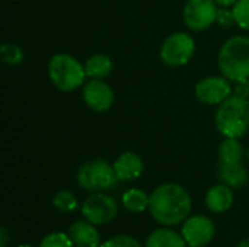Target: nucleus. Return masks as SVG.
<instances>
[{
	"label": "nucleus",
	"instance_id": "12",
	"mask_svg": "<svg viewBox=\"0 0 249 247\" xmlns=\"http://www.w3.org/2000/svg\"><path fill=\"white\" fill-rule=\"evenodd\" d=\"M112 166L120 181H136L142 176L144 170L143 159L133 151L121 153L112 163Z\"/></svg>",
	"mask_w": 249,
	"mask_h": 247
},
{
	"label": "nucleus",
	"instance_id": "4",
	"mask_svg": "<svg viewBox=\"0 0 249 247\" xmlns=\"http://www.w3.org/2000/svg\"><path fill=\"white\" fill-rule=\"evenodd\" d=\"M47 73L54 87L60 92H74L83 87L88 79L85 64L67 52L54 54L48 61Z\"/></svg>",
	"mask_w": 249,
	"mask_h": 247
},
{
	"label": "nucleus",
	"instance_id": "21",
	"mask_svg": "<svg viewBox=\"0 0 249 247\" xmlns=\"http://www.w3.org/2000/svg\"><path fill=\"white\" fill-rule=\"evenodd\" d=\"M1 61L7 66H19L25 61V52L20 45L15 42H6L0 48Z\"/></svg>",
	"mask_w": 249,
	"mask_h": 247
},
{
	"label": "nucleus",
	"instance_id": "19",
	"mask_svg": "<svg viewBox=\"0 0 249 247\" xmlns=\"http://www.w3.org/2000/svg\"><path fill=\"white\" fill-rule=\"evenodd\" d=\"M149 202H150V195H147L142 189L133 188L124 192L123 195V205L125 210L131 213H143L144 210L149 208Z\"/></svg>",
	"mask_w": 249,
	"mask_h": 247
},
{
	"label": "nucleus",
	"instance_id": "8",
	"mask_svg": "<svg viewBox=\"0 0 249 247\" xmlns=\"http://www.w3.org/2000/svg\"><path fill=\"white\" fill-rule=\"evenodd\" d=\"M82 215L95 226H105L118 215L117 201L105 192H93L83 201Z\"/></svg>",
	"mask_w": 249,
	"mask_h": 247
},
{
	"label": "nucleus",
	"instance_id": "14",
	"mask_svg": "<svg viewBox=\"0 0 249 247\" xmlns=\"http://www.w3.org/2000/svg\"><path fill=\"white\" fill-rule=\"evenodd\" d=\"M233 201H235L233 191L231 186L225 183L214 185L206 194V207L212 213H216V214L231 210V207L233 205Z\"/></svg>",
	"mask_w": 249,
	"mask_h": 247
},
{
	"label": "nucleus",
	"instance_id": "13",
	"mask_svg": "<svg viewBox=\"0 0 249 247\" xmlns=\"http://www.w3.org/2000/svg\"><path fill=\"white\" fill-rule=\"evenodd\" d=\"M95 227L96 226L88 220H79V221H74L69 227L67 234L71 239L74 246L99 247L101 246V236Z\"/></svg>",
	"mask_w": 249,
	"mask_h": 247
},
{
	"label": "nucleus",
	"instance_id": "7",
	"mask_svg": "<svg viewBox=\"0 0 249 247\" xmlns=\"http://www.w3.org/2000/svg\"><path fill=\"white\" fill-rule=\"evenodd\" d=\"M217 12L219 6L214 0H187L182 9V19L190 31L203 32L216 23Z\"/></svg>",
	"mask_w": 249,
	"mask_h": 247
},
{
	"label": "nucleus",
	"instance_id": "24",
	"mask_svg": "<svg viewBox=\"0 0 249 247\" xmlns=\"http://www.w3.org/2000/svg\"><path fill=\"white\" fill-rule=\"evenodd\" d=\"M99 247H142V245L137 239H134L128 234H118V236L108 239Z\"/></svg>",
	"mask_w": 249,
	"mask_h": 247
},
{
	"label": "nucleus",
	"instance_id": "3",
	"mask_svg": "<svg viewBox=\"0 0 249 247\" xmlns=\"http://www.w3.org/2000/svg\"><path fill=\"white\" fill-rule=\"evenodd\" d=\"M214 125L219 134L241 138L249 130V99L232 95L222 102L214 114Z\"/></svg>",
	"mask_w": 249,
	"mask_h": 247
},
{
	"label": "nucleus",
	"instance_id": "31",
	"mask_svg": "<svg viewBox=\"0 0 249 247\" xmlns=\"http://www.w3.org/2000/svg\"><path fill=\"white\" fill-rule=\"evenodd\" d=\"M18 247H32L31 245H20V246H18Z\"/></svg>",
	"mask_w": 249,
	"mask_h": 247
},
{
	"label": "nucleus",
	"instance_id": "22",
	"mask_svg": "<svg viewBox=\"0 0 249 247\" xmlns=\"http://www.w3.org/2000/svg\"><path fill=\"white\" fill-rule=\"evenodd\" d=\"M232 13L235 23L241 29L249 31V0H238L232 6Z\"/></svg>",
	"mask_w": 249,
	"mask_h": 247
},
{
	"label": "nucleus",
	"instance_id": "16",
	"mask_svg": "<svg viewBox=\"0 0 249 247\" xmlns=\"http://www.w3.org/2000/svg\"><path fill=\"white\" fill-rule=\"evenodd\" d=\"M83 64H85L88 79L104 80L111 74V71L114 68V63H112L111 57H108L107 54H93Z\"/></svg>",
	"mask_w": 249,
	"mask_h": 247
},
{
	"label": "nucleus",
	"instance_id": "5",
	"mask_svg": "<svg viewBox=\"0 0 249 247\" xmlns=\"http://www.w3.org/2000/svg\"><path fill=\"white\" fill-rule=\"evenodd\" d=\"M76 181L82 189L93 194L114 189L120 179L112 165H109L104 159H93L85 162L77 169Z\"/></svg>",
	"mask_w": 249,
	"mask_h": 247
},
{
	"label": "nucleus",
	"instance_id": "30",
	"mask_svg": "<svg viewBox=\"0 0 249 247\" xmlns=\"http://www.w3.org/2000/svg\"><path fill=\"white\" fill-rule=\"evenodd\" d=\"M245 157H247V160L249 162V147L247 148V151H245Z\"/></svg>",
	"mask_w": 249,
	"mask_h": 247
},
{
	"label": "nucleus",
	"instance_id": "25",
	"mask_svg": "<svg viewBox=\"0 0 249 247\" xmlns=\"http://www.w3.org/2000/svg\"><path fill=\"white\" fill-rule=\"evenodd\" d=\"M216 22H217L220 26H223V28H229V26H232V25L235 23L232 9H229V7H219Z\"/></svg>",
	"mask_w": 249,
	"mask_h": 247
},
{
	"label": "nucleus",
	"instance_id": "20",
	"mask_svg": "<svg viewBox=\"0 0 249 247\" xmlns=\"http://www.w3.org/2000/svg\"><path fill=\"white\" fill-rule=\"evenodd\" d=\"M53 205H54V208L57 211H60L63 214H70V213H73V211L77 210L79 201H77V197L71 191L63 189V191H58L54 195Z\"/></svg>",
	"mask_w": 249,
	"mask_h": 247
},
{
	"label": "nucleus",
	"instance_id": "18",
	"mask_svg": "<svg viewBox=\"0 0 249 247\" xmlns=\"http://www.w3.org/2000/svg\"><path fill=\"white\" fill-rule=\"evenodd\" d=\"M219 160L220 163H242V159L245 157V150L239 141V138H231L225 137V140L219 146Z\"/></svg>",
	"mask_w": 249,
	"mask_h": 247
},
{
	"label": "nucleus",
	"instance_id": "15",
	"mask_svg": "<svg viewBox=\"0 0 249 247\" xmlns=\"http://www.w3.org/2000/svg\"><path fill=\"white\" fill-rule=\"evenodd\" d=\"M217 176L222 183L233 189L242 188L248 182V170L245 169L242 163H233V165L219 163Z\"/></svg>",
	"mask_w": 249,
	"mask_h": 247
},
{
	"label": "nucleus",
	"instance_id": "23",
	"mask_svg": "<svg viewBox=\"0 0 249 247\" xmlns=\"http://www.w3.org/2000/svg\"><path fill=\"white\" fill-rule=\"evenodd\" d=\"M73 242L69 237V234L64 233H51L48 236H45L38 247H73Z\"/></svg>",
	"mask_w": 249,
	"mask_h": 247
},
{
	"label": "nucleus",
	"instance_id": "26",
	"mask_svg": "<svg viewBox=\"0 0 249 247\" xmlns=\"http://www.w3.org/2000/svg\"><path fill=\"white\" fill-rule=\"evenodd\" d=\"M233 93L242 98L249 99V80H242V82H236L233 86Z\"/></svg>",
	"mask_w": 249,
	"mask_h": 247
},
{
	"label": "nucleus",
	"instance_id": "9",
	"mask_svg": "<svg viewBox=\"0 0 249 247\" xmlns=\"http://www.w3.org/2000/svg\"><path fill=\"white\" fill-rule=\"evenodd\" d=\"M194 93L198 102L210 106H219L233 95V84L225 76H209L196 84Z\"/></svg>",
	"mask_w": 249,
	"mask_h": 247
},
{
	"label": "nucleus",
	"instance_id": "32",
	"mask_svg": "<svg viewBox=\"0 0 249 247\" xmlns=\"http://www.w3.org/2000/svg\"><path fill=\"white\" fill-rule=\"evenodd\" d=\"M10 1H19V0H10Z\"/></svg>",
	"mask_w": 249,
	"mask_h": 247
},
{
	"label": "nucleus",
	"instance_id": "2",
	"mask_svg": "<svg viewBox=\"0 0 249 247\" xmlns=\"http://www.w3.org/2000/svg\"><path fill=\"white\" fill-rule=\"evenodd\" d=\"M217 67L233 83L249 80V36L235 35L226 39L217 54Z\"/></svg>",
	"mask_w": 249,
	"mask_h": 247
},
{
	"label": "nucleus",
	"instance_id": "11",
	"mask_svg": "<svg viewBox=\"0 0 249 247\" xmlns=\"http://www.w3.org/2000/svg\"><path fill=\"white\" fill-rule=\"evenodd\" d=\"M214 224L206 215H193L182 223L181 234L191 247L207 246L214 237Z\"/></svg>",
	"mask_w": 249,
	"mask_h": 247
},
{
	"label": "nucleus",
	"instance_id": "28",
	"mask_svg": "<svg viewBox=\"0 0 249 247\" xmlns=\"http://www.w3.org/2000/svg\"><path fill=\"white\" fill-rule=\"evenodd\" d=\"M219 7H232L238 0H214Z\"/></svg>",
	"mask_w": 249,
	"mask_h": 247
},
{
	"label": "nucleus",
	"instance_id": "27",
	"mask_svg": "<svg viewBox=\"0 0 249 247\" xmlns=\"http://www.w3.org/2000/svg\"><path fill=\"white\" fill-rule=\"evenodd\" d=\"M9 239H10V233L7 230V227H1L0 229V247H7L9 245Z\"/></svg>",
	"mask_w": 249,
	"mask_h": 247
},
{
	"label": "nucleus",
	"instance_id": "1",
	"mask_svg": "<svg viewBox=\"0 0 249 247\" xmlns=\"http://www.w3.org/2000/svg\"><path fill=\"white\" fill-rule=\"evenodd\" d=\"M191 197L178 183L159 185L150 195L149 211L156 223L174 227L184 223L191 213Z\"/></svg>",
	"mask_w": 249,
	"mask_h": 247
},
{
	"label": "nucleus",
	"instance_id": "6",
	"mask_svg": "<svg viewBox=\"0 0 249 247\" xmlns=\"http://www.w3.org/2000/svg\"><path fill=\"white\" fill-rule=\"evenodd\" d=\"M196 54V39L187 32H174L160 45L159 57L169 67H182Z\"/></svg>",
	"mask_w": 249,
	"mask_h": 247
},
{
	"label": "nucleus",
	"instance_id": "29",
	"mask_svg": "<svg viewBox=\"0 0 249 247\" xmlns=\"http://www.w3.org/2000/svg\"><path fill=\"white\" fill-rule=\"evenodd\" d=\"M238 247H249V237L244 239V240L238 245Z\"/></svg>",
	"mask_w": 249,
	"mask_h": 247
},
{
	"label": "nucleus",
	"instance_id": "17",
	"mask_svg": "<svg viewBox=\"0 0 249 247\" xmlns=\"http://www.w3.org/2000/svg\"><path fill=\"white\" fill-rule=\"evenodd\" d=\"M146 247H187L182 234L171 229H158L146 240Z\"/></svg>",
	"mask_w": 249,
	"mask_h": 247
},
{
	"label": "nucleus",
	"instance_id": "10",
	"mask_svg": "<svg viewBox=\"0 0 249 247\" xmlns=\"http://www.w3.org/2000/svg\"><path fill=\"white\" fill-rule=\"evenodd\" d=\"M82 98L85 105L93 112H107L115 102V95L111 86L99 79H89V82L83 84Z\"/></svg>",
	"mask_w": 249,
	"mask_h": 247
}]
</instances>
